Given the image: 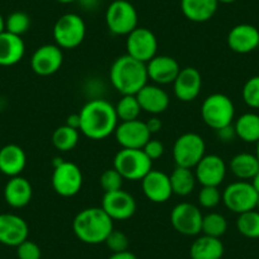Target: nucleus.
I'll list each match as a JSON object with an SVG mask.
<instances>
[{
    "mask_svg": "<svg viewBox=\"0 0 259 259\" xmlns=\"http://www.w3.org/2000/svg\"><path fill=\"white\" fill-rule=\"evenodd\" d=\"M79 131L92 140H103L111 136L119 122L114 106L104 99L87 102L79 112Z\"/></svg>",
    "mask_w": 259,
    "mask_h": 259,
    "instance_id": "1",
    "label": "nucleus"
},
{
    "mask_svg": "<svg viewBox=\"0 0 259 259\" xmlns=\"http://www.w3.org/2000/svg\"><path fill=\"white\" fill-rule=\"evenodd\" d=\"M109 80L121 96H136L148 84L146 64L127 54L122 55L114 60L109 69Z\"/></svg>",
    "mask_w": 259,
    "mask_h": 259,
    "instance_id": "2",
    "label": "nucleus"
},
{
    "mask_svg": "<svg viewBox=\"0 0 259 259\" xmlns=\"http://www.w3.org/2000/svg\"><path fill=\"white\" fill-rule=\"evenodd\" d=\"M113 229V220L102 207L84 208L76 213L73 220V231L75 236L89 245L104 243Z\"/></svg>",
    "mask_w": 259,
    "mask_h": 259,
    "instance_id": "3",
    "label": "nucleus"
},
{
    "mask_svg": "<svg viewBox=\"0 0 259 259\" xmlns=\"http://www.w3.org/2000/svg\"><path fill=\"white\" fill-rule=\"evenodd\" d=\"M87 34V26L79 14L66 13L54 24L52 36L60 49L73 50L83 44Z\"/></svg>",
    "mask_w": 259,
    "mask_h": 259,
    "instance_id": "4",
    "label": "nucleus"
},
{
    "mask_svg": "<svg viewBox=\"0 0 259 259\" xmlns=\"http://www.w3.org/2000/svg\"><path fill=\"white\" fill-rule=\"evenodd\" d=\"M201 117L210 128L218 131L233 124L235 107L228 96L223 93H213L203 101L201 106Z\"/></svg>",
    "mask_w": 259,
    "mask_h": 259,
    "instance_id": "5",
    "label": "nucleus"
},
{
    "mask_svg": "<svg viewBox=\"0 0 259 259\" xmlns=\"http://www.w3.org/2000/svg\"><path fill=\"white\" fill-rule=\"evenodd\" d=\"M113 168L127 181H141L153 169V160L143 149H121L113 159Z\"/></svg>",
    "mask_w": 259,
    "mask_h": 259,
    "instance_id": "6",
    "label": "nucleus"
},
{
    "mask_svg": "<svg viewBox=\"0 0 259 259\" xmlns=\"http://www.w3.org/2000/svg\"><path fill=\"white\" fill-rule=\"evenodd\" d=\"M106 23L113 34L127 36L139 27L138 11L128 0H114L106 11Z\"/></svg>",
    "mask_w": 259,
    "mask_h": 259,
    "instance_id": "7",
    "label": "nucleus"
},
{
    "mask_svg": "<svg viewBox=\"0 0 259 259\" xmlns=\"http://www.w3.org/2000/svg\"><path fill=\"white\" fill-rule=\"evenodd\" d=\"M206 155V143L196 133H186L179 136L173 145V159L177 166L194 168Z\"/></svg>",
    "mask_w": 259,
    "mask_h": 259,
    "instance_id": "8",
    "label": "nucleus"
},
{
    "mask_svg": "<svg viewBox=\"0 0 259 259\" xmlns=\"http://www.w3.org/2000/svg\"><path fill=\"white\" fill-rule=\"evenodd\" d=\"M259 194L248 181H236L229 184L223 192V202L234 213L255 210Z\"/></svg>",
    "mask_w": 259,
    "mask_h": 259,
    "instance_id": "9",
    "label": "nucleus"
},
{
    "mask_svg": "<svg viewBox=\"0 0 259 259\" xmlns=\"http://www.w3.org/2000/svg\"><path fill=\"white\" fill-rule=\"evenodd\" d=\"M83 173L75 163L62 161L54 166L52 188L61 197H74L83 187Z\"/></svg>",
    "mask_w": 259,
    "mask_h": 259,
    "instance_id": "10",
    "label": "nucleus"
},
{
    "mask_svg": "<svg viewBox=\"0 0 259 259\" xmlns=\"http://www.w3.org/2000/svg\"><path fill=\"white\" fill-rule=\"evenodd\" d=\"M203 215L193 203L181 202L170 212V223L174 230L184 236H197L202 233Z\"/></svg>",
    "mask_w": 259,
    "mask_h": 259,
    "instance_id": "11",
    "label": "nucleus"
},
{
    "mask_svg": "<svg viewBox=\"0 0 259 259\" xmlns=\"http://www.w3.org/2000/svg\"><path fill=\"white\" fill-rule=\"evenodd\" d=\"M126 38L127 55L148 64L158 52V38L149 28L138 27Z\"/></svg>",
    "mask_w": 259,
    "mask_h": 259,
    "instance_id": "12",
    "label": "nucleus"
},
{
    "mask_svg": "<svg viewBox=\"0 0 259 259\" xmlns=\"http://www.w3.org/2000/svg\"><path fill=\"white\" fill-rule=\"evenodd\" d=\"M114 138L122 149H143L151 139V134L144 121L118 122L114 130Z\"/></svg>",
    "mask_w": 259,
    "mask_h": 259,
    "instance_id": "13",
    "label": "nucleus"
},
{
    "mask_svg": "<svg viewBox=\"0 0 259 259\" xmlns=\"http://www.w3.org/2000/svg\"><path fill=\"white\" fill-rule=\"evenodd\" d=\"M101 207L113 221H124L135 215L136 201L133 194L123 189H118L104 193Z\"/></svg>",
    "mask_w": 259,
    "mask_h": 259,
    "instance_id": "14",
    "label": "nucleus"
},
{
    "mask_svg": "<svg viewBox=\"0 0 259 259\" xmlns=\"http://www.w3.org/2000/svg\"><path fill=\"white\" fill-rule=\"evenodd\" d=\"M64 54L56 44L44 45L33 52L31 57V68L37 75L50 76L61 69Z\"/></svg>",
    "mask_w": 259,
    "mask_h": 259,
    "instance_id": "15",
    "label": "nucleus"
},
{
    "mask_svg": "<svg viewBox=\"0 0 259 259\" xmlns=\"http://www.w3.org/2000/svg\"><path fill=\"white\" fill-rule=\"evenodd\" d=\"M226 170L228 168L221 156L206 154L194 166V176L201 186L219 187L225 179Z\"/></svg>",
    "mask_w": 259,
    "mask_h": 259,
    "instance_id": "16",
    "label": "nucleus"
},
{
    "mask_svg": "<svg viewBox=\"0 0 259 259\" xmlns=\"http://www.w3.org/2000/svg\"><path fill=\"white\" fill-rule=\"evenodd\" d=\"M29 228L23 218L14 213H0V244L18 246L28 239Z\"/></svg>",
    "mask_w": 259,
    "mask_h": 259,
    "instance_id": "17",
    "label": "nucleus"
},
{
    "mask_svg": "<svg viewBox=\"0 0 259 259\" xmlns=\"http://www.w3.org/2000/svg\"><path fill=\"white\" fill-rule=\"evenodd\" d=\"M141 187L145 197L154 203H164L173 196L168 174L151 169L143 179Z\"/></svg>",
    "mask_w": 259,
    "mask_h": 259,
    "instance_id": "18",
    "label": "nucleus"
},
{
    "mask_svg": "<svg viewBox=\"0 0 259 259\" xmlns=\"http://www.w3.org/2000/svg\"><path fill=\"white\" fill-rule=\"evenodd\" d=\"M174 94L182 102H192L197 98L202 89V75L193 66L181 69L173 83Z\"/></svg>",
    "mask_w": 259,
    "mask_h": 259,
    "instance_id": "19",
    "label": "nucleus"
},
{
    "mask_svg": "<svg viewBox=\"0 0 259 259\" xmlns=\"http://www.w3.org/2000/svg\"><path fill=\"white\" fill-rule=\"evenodd\" d=\"M148 76L158 85L173 84L181 71L178 61L168 55H156L146 64Z\"/></svg>",
    "mask_w": 259,
    "mask_h": 259,
    "instance_id": "20",
    "label": "nucleus"
},
{
    "mask_svg": "<svg viewBox=\"0 0 259 259\" xmlns=\"http://www.w3.org/2000/svg\"><path fill=\"white\" fill-rule=\"evenodd\" d=\"M228 46L236 54H249L259 47V29L248 23L233 27L228 33Z\"/></svg>",
    "mask_w": 259,
    "mask_h": 259,
    "instance_id": "21",
    "label": "nucleus"
},
{
    "mask_svg": "<svg viewBox=\"0 0 259 259\" xmlns=\"http://www.w3.org/2000/svg\"><path fill=\"white\" fill-rule=\"evenodd\" d=\"M141 109L146 113L156 116L168 109L170 98L168 93L158 84H146L143 89L136 94Z\"/></svg>",
    "mask_w": 259,
    "mask_h": 259,
    "instance_id": "22",
    "label": "nucleus"
},
{
    "mask_svg": "<svg viewBox=\"0 0 259 259\" xmlns=\"http://www.w3.org/2000/svg\"><path fill=\"white\" fill-rule=\"evenodd\" d=\"M33 196V188L24 177H12L4 187L6 202L13 208H22L28 205Z\"/></svg>",
    "mask_w": 259,
    "mask_h": 259,
    "instance_id": "23",
    "label": "nucleus"
},
{
    "mask_svg": "<svg viewBox=\"0 0 259 259\" xmlns=\"http://www.w3.org/2000/svg\"><path fill=\"white\" fill-rule=\"evenodd\" d=\"M26 45L23 38L4 31L0 33V66H13L24 56Z\"/></svg>",
    "mask_w": 259,
    "mask_h": 259,
    "instance_id": "24",
    "label": "nucleus"
},
{
    "mask_svg": "<svg viewBox=\"0 0 259 259\" xmlns=\"http://www.w3.org/2000/svg\"><path fill=\"white\" fill-rule=\"evenodd\" d=\"M27 165V155L16 144H8L0 149V171L8 177L21 176Z\"/></svg>",
    "mask_w": 259,
    "mask_h": 259,
    "instance_id": "25",
    "label": "nucleus"
},
{
    "mask_svg": "<svg viewBox=\"0 0 259 259\" xmlns=\"http://www.w3.org/2000/svg\"><path fill=\"white\" fill-rule=\"evenodd\" d=\"M218 0H181V9L188 21L196 23L207 22L218 11Z\"/></svg>",
    "mask_w": 259,
    "mask_h": 259,
    "instance_id": "26",
    "label": "nucleus"
},
{
    "mask_svg": "<svg viewBox=\"0 0 259 259\" xmlns=\"http://www.w3.org/2000/svg\"><path fill=\"white\" fill-rule=\"evenodd\" d=\"M224 251L225 248L221 239L203 234L192 243L189 255L191 259H221Z\"/></svg>",
    "mask_w": 259,
    "mask_h": 259,
    "instance_id": "27",
    "label": "nucleus"
},
{
    "mask_svg": "<svg viewBox=\"0 0 259 259\" xmlns=\"http://www.w3.org/2000/svg\"><path fill=\"white\" fill-rule=\"evenodd\" d=\"M230 170L239 181H250L259 171V161L255 154L240 153L230 160Z\"/></svg>",
    "mask_w": 259,
    "mask_h": 259,
    "instance_id": "28",
    "label": "nucleus"
},
{
    "mask_svg": "<svg viewBox=\"0 0 259 259\" xmlns=\"http://www.w3.org/2000/svg\"><path fill=\"white\" fill-rule=\"evenodd\" d=\"M236 138L244 143L256 144L259 141V114L246 112L238 117L234 123Z\"/></svg>",
    "mask_w": 259,
    "mask_h": 259,
    "instance_id": "29",
    "label": "nucleus"
},
{
    "mask_svg": "<svg viewBox=\"0 0 259 259\" xmlns=\"http://www.w3.org/2000/svg\"><path fill=\"white\" fill-rule=\"evenodd\" d=\"M169 178H170L173 194L181 196V197H186L191 194L197 183L194 171L189 168H183V166H176Z\"/></svg>",
    "mask_w": 259,
    "mask_h": 259,
    "instance_id": "30",
    "label": "nucleus"
},
{
    "mask_svg": "<svg viewBox=\"0 0 259 259\" xmlns=\"http://www.w3.org/2000/svg\"><path fill=\"white\" fill-rule=\"evenodd\" d=\"M79 143V130L73 128L68 124H62L57 127L52 134V144L59 151L66 153L78 145Z\"/></svg>",
    "mask_w": 259,
    "mask_h": 259,
    "instance_id": "31",
    "label": "nucleus"
},
{
    "mask_svg": "<svg viewBox=\"0 0 259 259\" xmlns=\"http://www.w3.org/2000/svg\"><path fill=\"white\" fill-rule=\"evenodd\" d=\"M114 109H116L119 122L139 119V116L143 112L138 98H136V96H133V94L122 96L121 99L114 106Z\"/></svg>",
    "mask_w": 259,
    "mask_h": 259,
    "instance_id": "32",
    "label": "nucleus"
},
{
    "mask_svg": "<svg viewBox=\"0 0 259 259\" xmlns=\"http://www.w3.org/2000/svg\"><path fill=\"white\" fill-rule=\"evenodd\" d=\"M236 229L248 239H259V211L251 210L240 213L236 220Z\"/></svg>",
    "mask_w": 259,
    "mask_h": 259,
    "instance_id": "33",
    "label": "nucleus"
},
{
    "mask_svg": "<svg viewBox=\"0 0 259 259\" xmlns=\"http://www.w3.org/2000/svg\"><path fill=\"white\" fill-rule=\"evenodd\" d=\"M228 231V221L225 216L219 212H210L203 216L202 234L212 238H219L225 235Z\"/></svg>",
    "mask_w": 259,
    "mask_h": 259,
    "instance_id": "34",
    "label": "nucleus"
},
{
    "mask_svg": "<svg viewBox=\"0 0 259 259\" xmlns=\"http://www.w3.org/2000/svg\"><path fill=\"white\" fill-rule=\"evenodd\" d=\"M31 27V18L24 12H13L6 19V31L21 36L28 32Z\"/></svg>",
    "mask_w": 259,
    "mask_h": 259,
    "instance_id": "35",
    "label": "nucleus"
},
{
    "mask_svg": "<svg viewBox=\"0 0 259 259\" xmlns=\"http://www.w3.org/2000/svg\"><path fill=\"white\" fill-rule=\"evenodd\" d=\"M223 201V193L219 191V187L202 186L198 192V205L203 208H215Z\"/></svg>",
    "mask_w": 259,
    "mask_h": 259,
    "instance_id": "36",
    "label": "nucleus"
},
{
    "mask_svg": "<svg viewBox=\"0 0 259 259\" xmlns=\"http://www.w3.org/2000/svg\"><path fill=\"white\" fill-rule=\"evenodd\" d=\"M241 97L246 106L259 109V75L251 76L245 81L241 89Z\"/></svg>",
    "mask_w": 259,
    "mask_h": 259,
    "instance_id": "37",
    "label": "nucleus"
},
{
    "mask_svg": "<svg viewBox=\"0 0 259 259\" xmlns=\"http://www.w3.org/2000/svg\"><path fill=\"white\" fill-rule=\"evenodd\" d=\"M123 181V177H122L114 168L106 169V170L101 174V177H99V183H101V187L104 191V193L122 189Z\"/></svg>",
    "mask_w": 259,
    "mask_h": 259,
    "instance_id": "38",
    "label": "nucleus"
},
{
    "mask_svg": "<svg viewBox=\"0 0 259 259\" xmlns=\"http://www.w3.org/2000/svg\"><path fill=\"white\" fill-rule=\"evenodd\" d=\"M104 244L112 253H119V251L128 250L130 240L124 233L119 230H112V233L107 236Z\"/></svg>",
    "mask_w": 259,
    "mask_h": 259,
    "instance_id": "39",
    "label": "nucleus"
},
{
    "mask_svg": "<svg viewBox=\"0 0 259 259\" xmlns=\"http://www.w3.org/2000/svg\"><path fill=\"white\" fill-rule=\"evenodd\" d=\"M17 256L18 259H41L42 251L38 244L27 239L17 246Z\"/></svg>",
    "mask_w": 259,
    "mask_h": 259,
    "instance_id": "40",
    "label": "nucleus"
},
{
    "mask_svg": "<svg viewBox=\"0 0 259 259\" xmlns=\"http://www.w3.org/2000/svg\"><path fill=\"white\" fill-rule=\"evenodd\" d=\"M143 151L151 159V160L154 161V160H158V159H160L161 156L164 155L165 149H164V145L161 141L150 139V140H149L148 143L145 144V146L143 148Z\"/></svg>",
    "mask_w": 259,
    "mask_h": 259,
    "instance_id": "41",
    "label": "nucleus"
},
{
    "mask_svg": "<svg viewBox=\"0 0 259 259\" xmlns=\"http://www.w3.org/2000/svg\"><path fill=\"white\" fill-rule=\"evenodd\" d=\"M216 133H218V138L220 139L221 141H225V143H228V141H233V139L236 138L235 130H234L233 124L224 127V128L218 130Z\"/></svg>",
    "mask_w": 259,
    "mask_h": 259,
    "instance_id": "42",
    "label": "nucleus"
},
{
    "mask_svg": "<svg viewBox=\"0 0 259 259\" xmlns=\"http://www.w3.org/2000/svg\"><path fill=\"white\" fill-rule=\"evenodd\" d=\"M146 126H148V130L150 131V134L153 135V134H156L159 133L161 130V127H163V123H161L160 119L158 118V117H151L150 119H148V121L145 122Z\"/></svg>",
    "mask_w": 259,
    "mask_h": 259,
    "instance_id": "43",
    "label": "nucleus"
},
{
    "mask_svg": "<svg viewBox=\"0 0 259 259\" xmlns=\"http://www.w3.org/2000/svg\"><path fill=\"white\" fill-rule=\"evenodd\" d=\"M78 2L81 8L85 9V11H94L101 4V0H78Z\"/></svg>",
    "mask_w": 259,
    "mask_h": 259,
    "instance_id": "44",
    "label": "nucleus"
},
{
    "mask_svg": "<svg viewBox=\"0 0 259 259\" xmlns=\"http://www.w3.org/2000/svg\"><path fill=\"white\" fill-rule=\"evenodd\" d=\"M108 259H138V256L130 250L119 251V253H112Z\"/></svg>",
    "mask_w": 259,
    "mask_h": 259,
    "instance_id": "45",
    "label": "nucleus"
},
{
    "mask_svg": "<svg viewBox=\"0 0 259 259\" xmlns=\"http://www.w3.org/2000/svg\"><path fill=\"white\" fill-rule=\"evenodd\" d=\"M65 124H68V126L73 127V128L79 130V127H80V117H79V113L70 114V116L66 118V123Z\"/></svg>",
    "mask_w": 259,
    "mask_h": 259,
    "instance_id": "46",
    "label": "nucleus"
},
{
    "mask_svg": "<svg viewBox=\"0 0 259 259\" xmlns=\"http://www.w3.org/2000/svg\"><path fill=\"white\" fill-rule=\"evenodd\" d=\"M250 183H251V186L254 187V189L256 191V193L259 194V171L253 177V178L250 179Z\"/></svg>",
    "mask_w": 259,
    "mask_h": 259,
    "instance_id": "47",
    "label": "nucleus"
},
{
    "mask_svg": "<svg viewBox=\"0 0 259 259\" xmlns=\"http://www.w3.org/2000/svg\"><path fill=\"white\" fill-rule=\"evenodd\" d=\"M4 31H6V19L0 14V33H3Z\"/></svg>",
    "mask_w": 259,
    "mask_h": 259,
    "instance_id": "48",
    "label": "nucleus"
},
{
    "mask_svg": "<svg viewBox=\"0 0 259 259\" xmlns=\"http://www.w3.org/2000/svg\"><path fill=\"white\" fill-rule=\"evenodd\" d=\"M56 2L61 4H69V3H74V2H78V0H56Z\"/></svg>",
    "mask_w": 259,
    "mask_h": 259,
    "instance_id": "49",
    "label": "nucleus"
},
{
    "mask_svg": "<svg viewBox=\"0 0 259 259\" xmlns=\"http://www.w3.org/2000/svg\"><path fill=\"white\" fill-rule=\"evenodd\" d=\"M219 3H224V4H230V3H234V2H236V0H218Z\"/></svg>",
    "mask_w": 259,
    "mask_h": 259,
    "instance_id": "50",
    "label": "nucleus"
},
{
    "mask_svg": "<svg viewBox=\"0 0 259 259\" xmlns=\"http://www.w3.org/2000/svg\"><path fill=\"white\" fill-rule=\"evenodd\" d=\"M255 156H256V159H258V161H259V141H258V143H256V150H255Z\"/></svg>",
    "mask_w": 259,
    "mask_h": 259,
    "instance_id": "51",
    "label": "nucleus"
},
{
    "mask_svg": "<svg viewBox=\"0 0 259 259\" xmlns=\"http://www.w3.org/2000/svg\"><path fill=\"white\" fill-rule=\"evenodd\" d=\"M256 211H259V197H258V202H256V207H255Z\"/></svg>",
    "mask_w": 259,
    "mask_h": 259,
    "instance_id": "52",
    "label": "nucleus"
}]
</instances>
